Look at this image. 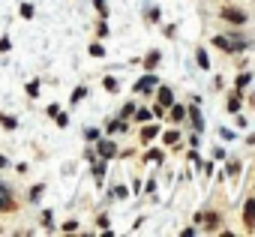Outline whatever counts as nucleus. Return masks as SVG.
Returning a JSON list of instances; mask_svg holds the SVG:
<instances>
[{
  "label": "nucleus",
  "instance_id": "nucleus-1",
  "mask_svg": "<svg viewBox=\"0 0 255 237\" xmlns=\"http://www.w3.org/2000/svg\"><path fill=\"white\" fill-rule=\"evenodd\" d=\"M174 102V93H171V87H156V108H153V114H162L168 105Z\"/></svg>",
  "mask_w": 255,
  "mask_h": 237
},
{
  "label": "nucleus",
  "instance_id": "nucleus-2",
  "mask_svg": "<svg viewBox=\"0 0 255 237\" xmlns=\"http://www.w3.org/2000/svg\"><path fill=\"white\" fill-rule=\"evenodd\" d=\"M213 45L222 48V51H228V54L243 51V42H240V39H228V36H213Z\"/></svg>",
  "mask_w": 255,
  "mask_h": 237
},
{
  "label": "nucleus",
  "instance_id": "nucleus-3",
  "mask_svg": "<svg viewBox=\"0 0 255 237\" xmlns=\"http://www.w3.org/2000/svg\"><path fill=\"white\" fill-rule=\"evenodd\" d=\"M195 222H198V225H204L207 231H216V225H219V213L201 210V213H195Z\"/></svg>",
  "mask_w": 255,
  "mask_h": 237
},
{
  "label": "nucleus",
  "instance_id": "nucleus-4",
  "mask_svg": "<svg viewBox=\"0 0 255 237\" xmlns=\"http://www.w3.org/2000/svg\"><path fill=\"white\" fill-rule=\"evenodd\" d=\"M219 15H222L225 21H231V24H243V21H246V12H243V9H234V6H225Z\"/></svg>",
  "mask_w": 255,
  "mask_h": 237
},
{
  "label": "nucleus",
  "instance_id": "nucleus-5",
  "mask_svg": "<svg viewBox=\"0 0 255 237\" xmlns=\"http://www.w3.org/2000/svg\"><path fill=\"white\" fill-rule=\"evenodd\" d=\"M186 117L192 120V129H195V132L204 129V117H201V108H198V105H189V108H186Z\"/></svg>",
  "mask_w": 255,
  "mask_h": 237
},
{
  "label": "nucleus",
  "instance_id": "nucleus-6",
  "mask_svg": "<svg viewBox=\"0 0 255 237\" xmlns=\"http://www.w3.org/2000/svg\"><path fill=\"white\" fill-rule=\"evenodd\" d=\"M156 81H159V78H156V75H150V72H147V75H144V78H141V81H135V87H132V90H135V93H150V90H153V87H156Z\"/></svg>",
  "mask_w": 255,
  "mask_h": 237
},
{
  "label": "nucleus",
  "instance_id": "nucleus-7",
  "mask_svg": "<svg viewBox=\"0 0 255 237\" xmlns=\"http://www.w3.org/2000/svg\"><path fill=\"white\" fill-rule=\"evenodd\" d=\"M12 207H15V201H12L9 186H6V183H0V210H12Z\"/></svg>",
  "mask_w": 255,
  "mask_h": 237
},
{
  "label": "nucleus",
  "instance_id": "nucleus-8",
  "mask_svg": "<svg viewBox=\"0 0 255 237\" xmlns=\"http://www.w3.org/2000/svg\"><path fill=\"white\" fill-rule=\"evenodd\" d=\"M96 153H99L102 159H114V156H117V147H114V141H99V144H96Z\"/></svg>",
  "mask_w": 255,
  "mask_h": 237
},
{
  "label": "nucleus",
  "instance_id": "nucleus-9",
  "mask_svg": "<svg viewBox=\"0 0 255 237\" xmlns=\"http://www.w3.org/2000/svg\"><path fill=\"white\" fill-rule=\"evenodd\" d=\"M243 225H246V228H255V201H252V198L243 204Z\"/></svg>",
  "mask_w": 255,
  "mask_h": 237
},
{
  "label": "nucleus",
  "instance_id": "nucleus-10",
  "mask_svg": "<svg viewBox=\"0 0 255 237\" xmlns=\"http://www.w3.org/2000/svg\"><path fill=\"white\" fill-rule=\"evenodd\" d=\"M225 108H228V111H231V114H237V111H240V90H237V93H231V96H228V105H225Z\"/></svg>",
  "mask_w": 255,
  "mask_h": 237
},
{
  "label": "nucleus",
  "instance_id": "nucleus-11",
  "mask_svg": "<svg viewBox=\"0 0 255 237\" xmlns=\"http://www.w3.org/2000/svg\"><path fill=\"white\" fill-rule=\"evenodd\" d=\"M156 135H159V126H147V123H144V129H141V141H153Z\"/></svg>",
  "mask_w": 255,
  "mask_h": 237
},
{
  "label": "nucleus",
  "instance_id": "nucleus-12",
  "mask_svg": "<svg viewBox=\"0 0 255 237\" xmlns=\"http://www.w3.org/2000/svg\"><path fill=\"white\" fill-rule=\"evenodd\" d=\"M195 60H198V66H201V69H210V57H207V51H204V48H198V51H195Z\"/></svg>",
  "mask_w": 255,
  "mask_h": 237
},
{
  "label": "nucleus",
  "instance_id": "nucleus-13",
  "mask_svg": "<svg viewBox=\"0 0 255 237\" xmlns=\"http://www.w3.org/2000/svg\"><path fill=\"white\" fill-rule=\"evenodd\" d=\"M159 60H162V54H159V51H150V54L144 57V66L153 69V66H159Z\"/></svg>",
  "mask_w": 255,
  "mask_h": 237
},
{
  "label": "nucleus",
  "instance_id": "nucleus-14",
  "mask_svg": "<svg viewBox=\"0 0 255 237\" xmlns=\"http://www.w3.org/2000/svg\"><path fill=\"white\" fill-rule=\"evenodd\" d=\"M108 132H126V120H123V117L111 120V123H108Z\"/></svg>",
  "mask_w": 255,
  "mask_h": 237
},
{
  "label": "nucleus",
  "instance_id": "nucleus-15",
  "mask_svg": "<svg viewBox=\"0 0 255 237\" xmlns=\"http://www.w3.org/2000/svg\"><path fill=\"white\" fill-rule=\"evenodd\" d=\"M183 117H186V108H183V105H174V108H171V120H174V123H180Z\"/></svg>",
  "mask_w": 255,
  "mask_h": 237
},
{
  "label": "nucleus",
  "instance_id": "nucleus-16",
  "mask_svg": "<svg viewBox=\"0 0 255 237\" xmlns=\"http://www.w3.org/2000/svg\"><path fill=\"white\" fill-rule=\"evenodd\" d=\"M0 123H3L6 129H15L18 126V120H15V117H9V114H0Z\"/></svg>",
  "mask_w": 255,
  "mask_h": 237
},
{
  "label": "nucleus",
  "instance_id": "nucleus-17",
  "mask_svg": "<svg viewBox=\"0 0 255 237\" xmlns=\"http://www.w3.org/2000/svg\"><path fill=\"white\" fill-rule=\"evenodd\" d=\"M249 81H252V75H249V72H240V75H237V90L249 87Z\"/></svg>",
  "mask_w": 255,
  "mask_h": 237
},
{
  "label": "nucleus",
  "instance_id": "nucleus-18",
  "mask_svg": "<svg viewBox=\"0 0 255 237\" xmlns=\"http://www.w3.org/2000/svg\"><path fill=\"white\" fill-rule=\"evenodd\" d=\"M102 174H105V162H93V177H96V183H102Z\"/></svg>",
  "mask_w": 255,
  "mask_h": 237
},
{
  "label": "nucleus",
  "instance_id": "nucleus-19",
  "mask_svg": "<svg viewBox=\"0 0 255 237\" xmlns=\"http://www.w3.org/2000/svg\"><path fill=\"white\" fill-rule=\"evenodd\" d=\"M135 120H138V123H147V120H150V111H147V108H135Z\"/></svg>",
  "mask_w": 255,
  "mask_h": 237
},
{
  "label": "nucleus",
  "instance_id": "nucleus-20",
  "mask_svg": "<svg viewBox=\"0 0 255 237\" xmlns=\"http://www.w3.org/2000/svg\"><path fill=\"white\" fill-rule=\"evenodd\" d=\"M102 87H105L108 93H117V78H111V75H108V78L102 81Z\"/></svg>",
  "mask_w": 255,
  "mask_h": 237
},
{
  "label": "nucleus",
  "instance_id": "nucleus-21",
  "mask_svg": "<svg viewBox=\"0 0 255 237\" xmlns=\"http://www.w3.org/2000/svg\"><path fill=\"white\" fill-rule=\"evenodd\" d=\"M84 96H87V87H75V90H72V105H75V102H81Z\"/></svg>",
  "mask_w": 255,
  "mask_h": 237
},
{
  "label": "nucleus",
  "instance_id": "nucleus-22",
  "mask_svg": "<svg viewBox=\"0 0 255 237\" xmlns=\"http://www.w3.org/2000/svg\"><path fill=\"white\" fill-rule=\"evenodd\" d=\"M162 141H165V144H177V141H180V135L171 129V132H165V135H162Z\"/></svg>",
  "mask_w": 255,
  "mask_h": 237
},
{
  "label": "nucleus",
  "instance_id": "nucleus-23",
  "mask_svg": "<svg viewBox=\"0 0 255 237\" xmlns=\"http://www.w3.org/2000/svg\"><path fill=\"white\" fill-rule=\"evenodd\" d=\"M237 174H240V162L231 159V162H228V177H237Z\"/></svg>",
  "mask_w": 255,
  "mask_h": 237
},
{
  "label": "nucleus",
  "instance_id": "nucleus-24",
  "mask_svg": "<svg viewBox=\"0 0 255 237\" xmlns=\"http://www.w3.org/2000/svg\"><path fill=\"white\" fill-rule=\"evenodd\" d=\"M93 6H96V12H99L102 18L108 15V6H105V0H93Z\"/></svg>",
  "mask_w": 255,
  "mask_h": 237
},
{
  "label": "nucleus",
  "instance_id": "nucleus-25",
  "mask_svg": "<svg viewBox=\"0 0 255 237\" xmlns=\"http://www.w3.org/2000/svg\"><path fill=\"white\" fill-rule=\"evenodd\" d=\"M135 114V105L129 102V105H123V111H120V117H123V120H126V117H132Z\"/></svg>",
  "mask_w": 255,
  "mask_h": 237
},
{
  "label": "nucleus",
  "instance_id": "nucleus-26",
  "mask_svg": "<svg viewBox=\"0 0 255 237\" xmlns=\"http://www.w3.org/2000/svg\"><path fill=\"white\" fill-rule=\"evenodd\" d=\"M111 195H114V198H126V195H129V189H126V186H114Z\"/></svg>",
  "mask_w": 255,
  "mask_h": 237
},
{
  "label": "nucleus",
  "instance_id": "nucleus-27",
  "mask_svg": "<svg viewBox=\"0 0 255 237\" xmlns=\"http://www.w3.org/2000/svg\"><path fill=\"white\" fill-rule=\"evenodd\" d=\"M21 18H33V6L30 3H21Z\"/></svg>",
  "mask_w": 255,
  "mask_h": 237
},
{
  "label": "nucleus",
  "instance_id": "nucleus-28",
  "mask_svg": "<svg viewBox=\"0 0 255 237\" xmlns=\"http://www.w3.org/2000/svg\"><path fill=\"white\" fill-rule=\"evenodd\" d=\"M147 159L150 162H162V150H147Z\"/></svg>",
  "mask_w": 255,
  "mask_h": 237
},
{
  "label": "nucleus",
  "instance_id": "nucleus-29",
  "mask_svg": "<svg viewBox=\"0 0 255 237\" xmlns=\"http://www.w3.org/2000/svg\"><path fill=\"white\" fill-rule=\"evenodd\" d=\"M63 231H66V234H72V231H78V222H75V219H69V222H63Z\"/></svg>",
  "mask_w": 255,
  "mask_h": 237
},
{
  "label": "nucleus",
  "instance_id": "nucleus-30",
  "mask_svg": "<svg viewBox=\"0 0 255 237\" xmlns=\"http://www.w3.org/2000/svg\"><path fill=\"white\" fill-rule=\"evenodd\" d=\"M90 54H93V57H105V51H102V45H96V42L90 45Z\"/></svg>",
  "mask_w": 255,
  "mask_h": 237
},
{
  "label": "nucleus",
  "instance_id": "nucleus-31",
  "mask_svg": "<svg viewBox=\"0 0 255 237\" xmlns=\"http://www.w3.org/2000/svg\"><path fill=\"white\" fill-rule=\"evenodd\" d=\"M36 93H39V81H30L27 84V96H36Z\"/></svg>",
  "mask_w": 255,
  "mask_h": 237
},
{
  "label": "nucleus",
  "instance_id": "nucleus-32",
  "mask_svg": "<svg viewBox=\"0 0 255 237\" xmlns=\"http://www.w3.org/2000/svg\"><path fill=\"white\" fill-rule=\"evenodd\" d=\"M84 138H87V141H96V138H99V129H84Z\"/></svg>",
  "mask_w": 255,
  "mask_h": 237
},
{
  "label": "nucleus",
  "instance_id": "nucleus-33",
  "mask_svg": "<svg viewBox=\"0 0 255 237\" xmlns=\"http://www.w3.org/2000/svg\"><path fill=\"white\" fill-rule=\"evenodd\" d=\"M54 120H57V126H66V123H69V117H66V114H60V111H57V114H54Z\"/></svg>",
  "mask_w": 255,
  "mask_h": 237
},
{
  "label": "nucleus",
  "instance_id": "nucleus-34",
  "mask_svg": "<svg viewBox=\"0 0 255 237\" xmlns=\"http://www.w3.org/2000/svg\"><path fill=\"white\" fill-rule=\"evenodd\" d=\"M147 21H159V9H150L147 12Z\"/></svg>",
  "mask_w": 255,
  "mask_h": 237
},
{
  "label": "nucleus",
  "instance_id": "nucleus-35",
  "mask_svg": "<svg viewBox=\"0 0 255 237\" xmlns=\"http://www.w3.org/2000/svg\"><path fill=\"white\" fill-rule=\"evenodd\" d=\"M39 195H42V186H33V189H30V198H33V201H36V198H39Z\"/></svg>",
  "mask_w": 255,
  "mask_h": 237
},
{
  "label": "nucleus",
  "instance_id": "nucleus-36",
  "mask_svg": "<svg viewBox=\"0 0 255 237\" xmlns=\"http://www.w3.org/2000/svg\"><path fill=\"white\" fill-rule=\"evenodd\" d=\"M42 225H45V228H54V225H51V213H42Z\"/></svg>",
  "mask_w": 255,
  "mask_h": 237
},
{
  "label": "nucleus",
  "instance_id": "nucleus-37",
  "mask_svg": "<svg viewBox=\"0 0 255 237\" xmlns=\"http://www.w3.org/2000/svg\"><path fill=\"white\" fill-rule=\"evenodd\" d=\"M246 141H249V144H255V135H249V138H246Z\"/></svg>",
  "mask_w": 255,
  "mask_h": 237
},
{
  "label": "nucleus",
  "instance_id": "nucleus-38",
  "mask_svg": "<svg viewBox=\"0 0 255 237\" xmlns=\"http://www.w3.org/2000/svg\"><path fill=\"white\" fill-rule=\"evenodd\" d=\"M3 165H6V159H3V156H0V168H3Z\"/></svg>",
  "mask_w": 255,
  "mask_h": 237
}]
</instances>
